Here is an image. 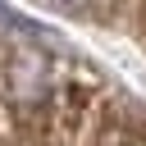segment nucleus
Here are the masks:
<instances>
[{
    "label": "nucleus",
    "mask_w": 146,
    "mask_h": 146,
    "mask_svg": "<svg viewBox=\"0 0 146 146\" xmlns=\"http://www.w3.org/2000/svg\"><path fill=\"white\" fill-rule=\"evenodd\" d=\"M59 5H68V9H82V5H87V0H59Z\"/></svg>",
    "instance_id": "obj_1"
}]
</instances>
